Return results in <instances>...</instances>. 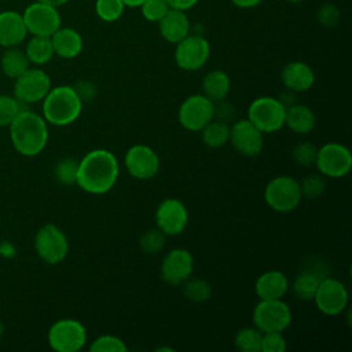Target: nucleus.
Returning a JSON list of instances; mask_svg holds the SVG:
<instances>
[{"label": "nucleus", "instance_id": "1", "mask_svg": "<svg viewBox=\"0 0 352 352\" xmlns=\"http://www.w3.org/2000/svg\"><path fill=\"white\" fill-rule=\"evenodd\" d=\"M118 173L117 157L106 148H95L78 161L76 183L89 194H104L113 188Z\"/></svg>", "mask_w": 352, "mask_h": 352}, {"label": "nucleus", "instance_id": "2", "mask_svg": "<svg viewBox=\"0 0 352 352\" xmlns=\"http://www.w3.org/2000/svg\"><path fill=\"white\" fill-rule=\"evenodd\" d=\"M43 116L21 110L10 124V138L14 148L26 157L40 154L48 140V126Z\"/></svg>", "mask_w": 352, "mask_h": 352}, {"label": "nucleus", "instance_id": "3", "mask_svg": "<svg viewBox=\"0 0 352 352\" xmlns=\"http://www.w3.org/2000/svg\"><path fill=\"white\" fill-rule=\"evenodd\" d=\"M82 110V100L72 85L51 88L43 99V117L47 122L65 126L74 122Z\"/></svg>", "mask_w": 352, "mask_h": 352}, {"label": "nucleus", "instance_id": "4", "mask_svg": "<svg viewBox=\"0 0 352 352\" xmlns=\"http://www.w3.org/2000/svg\"><path fill=\"white\" fill-rule=\"evenodd\" d=\"M300 183L287 175L271 179L264 188V199L275 212L286 213L294 210L301 202Z\"/></svg>", "mask_w": 352, "mask_h": 352}, {"label": "nucleus", "instance_id": "5", "mask_svg": "<svg viewBox=\"0 0 352 352\" xmlns=\"http://www.w3.org/2000/svg\"><path fill=\"white\" fill-rule=\"evenodd\" d=\"M285 113L286 106L278 98L261 96L249 104L248 120L263 133H271L285 125Z\"/></svg>", "mask_w": 352, "mask_h": 352}, {"label": "nucleus", "instance_id": "6", "mask_svg": "<svg viewBox=\"0 0 352 352\" xmlns=\"http://www.w3.org/2000/svg\"><path fill=\"white\" fill-rule=\"evenodd\" d=\"M292 309L282 300H260L253 309V324L261 333L285 331L292 323Z\"/></svg>", "mask_w": 352, "mask_h": 352}, {"label": "nucleus", "instance_id": "7", "mask_svg": "<svg viewBox=\"0 0 352 352\" xmlns=\"http://www.w3.org/2000/svg\"><path fill=\"white\" fill-rule=\"evenodd\" d=\"M87 342V330L76 319H59L48 330V344L56 352H77Z\"/></svg>", "mask_w": 352, "mask_h": 352}, {"label": "nucleus", "instance_id": "8", "mask_svg": "<svg viewBox=\"0 0 352 352\" xmlns=\"http://www.w3.org/2000/svg\"><path fill=\"white\" fill-rule=\"evenodd\" d=\"M315 165L320 175L340 179L349 173L352 168V154L349 148L341 143H324L318 148Z\"/></svg>", "mask_w": 352, "mask_h": 352}, {"label": "nucleus", "instance_id": "9", "mask_svg": "<svg viewBox=\"0 0 352 352\" xmlns=\"http://www.w3.org/2000/svg\"><path fill=\"white\" fill-rule=\"evenodd\" d=\"M34 249L37 256L47 264H59L69 253V242L59 227L45 224L34 236Z\"/></svg>", "mask_w": 352, "mask_h": 352}, {"label": "nucleus", "instance_id": "10", "mask_svg": "<svg viewBox=\"0 0 352 352\" xmlns=\"http://www.w3.org/2000/svg\"><path fill=\"white\" fill-rule=\"evenodd\" d=\"M177 117L183 128L198 132L214 118V103L204 94L190 95L180 104Z\"/></svg>", "mask_w": 352, "mask_h": 352}, {"label": "nucleus", "instance_id": "11", "mask_svg": "<svg viewBox=\"0 0 352 352\" xmlns=\"http://www.w3.org/2000/svg\"><path fill=\"white\" fill-rule=\"evenodd\" d=\"M210 56L209 41L202 34L190 33L176 44L175 60L176 65L187 72L201 69Z\"/></svg>", "mask_w": 352, "mask_h": 352}, {"label": "nucleus", "instance_id": "12", "mask_svg": "<svg viewBox=\"0 0 352 352\" xmlns=\"http://www.w3.org/2000/svg\"><path fill=\"white\" fill-rule=\"evenodd\" d=\"M28 33L33 36L51 37L60 28V14L58 7L34 1L22 14Z\"/></svg>", "mask_w": 352, "mask_h": 352}, {"label": "nucleus", "instance_id": "13", "mask_svg": "<svg viewBox=\"0 0 352 352\" xmlns=\"http://www.w3.org/2000/svg\"><path fill=\"white\" fill-rule=\"evenodd\" d=\"M318 309L329 316L340 315L348 304V290L345 285L336 278H322L319 280L314 300Z\"/></svg>", "mask_w": 352, "mask_h": 352}, {"label": "nucleus", "instance_id": "14", "mask_svg": "<svg viewBox=\"0 0 352 352\" xmlns=\"http://www.w3.org/2000/svg\"><path fill=\"white\" fill-rule=\"evenodd\" d=\"M51 89V78L41 69H28L15 78L14 96L21 103H36L45 98Z\"/></svg>", "mask_w": 352, "mask_h": 352}, {"label": "nucleus", "instance_id": "15", "mask_svg": "<svg viewBox=\"0 0 352 352\" xmlns=\"http://www.w3.org/2000/svg\"><path fill=\"white\" fill-rule=\"evenodd\" d=\"M124 164L128 173L139 180L154 177L160 169V158L157 153L146 144H133L124 157Z\"/></svg>", "mask_w": 352, "mask_h": 352}, {"label": "nucleus", "instance_id": "16", "mask_svg": "<svg viewBox=\"0 0 352 352\" xmlns=\"http://www.w3.org/2000/svg\"><path fill=\"white\" fill-rule=\"evenodd\" d=\"M188 223L186 205L177 198L164 199L155 209V224L165 235H179Z\"/></svg>", "mask_w": 352, "mask_h": 352}, {"label": "nucleus", "instance_id": "17", "mask_svg": "<svg viewBox=\"0 0 352 352\" xmlns=\"http://www.w3.org/2000/svg\"><path fill=\"white\" fill-rule=\"evenodd\" d=\"M194 271L192 254L183 248L172 249L161 263V278L172 286L183 285Z\"/></svg>", "mask_w": 352, "mask_h": 352}, {"label": "nucleus", "instance_id": "18", "mask_svg": "<svg viewBox=\"0 0 352 352\" xmlns=\"http://www.w3.org/2000/svg\"><path fill=\"white\" fill-rule=\"evenodd\" d=\"M234 148L246 155L254 157L260 154L264 146L263 132L248 118L238 120L230 126V140Z\"/></svg>", "mask_w": 352, "mask_h": 352}, {"label": "nucleus", "instance_id": "19", "mask_svg": "<svg viewBox=\"0 0 352 352\" xmlns=\"http://www.w3.org/2000/svg\"><path fill=\"white\" fill-rule=\"evenodd\" d=\"M280 78L287 91L305 92L315 82V73L305 62H289L280 73Z\"/></svg>", "mask_w": 352, "mask_h": 352}, {"label": "nucleus", "instance_id": "20", "mask_svg": "<svg viewBox=\"0 0 352 352\" xmlns=\"http://www.w3.org/2000/svg\"><path fill=\"white\" fill-rule=\"evenodd\" d=\"M158 29L164 40L177 44L191 33V23L184 11L169 8L168 12L158 21Z\"/></svg>", "mask_w": 352, "mask_h": 352}, {"label": "nucleus", "instance_id": "21", "mask_svg": "<svg viewBox=\"0 0 352 352\" xmlns=\"http://www.w3.org/2000/svg\"><path fill=\"white\" fill-rule=\"evenodd\" d=\"M28 34L26 25L21 14L15 11L0 12V45L16 47Z\"/></svg>", "mask_w": 352, "mask_h": 352}, {"label": "nucleus", "instance_id": "22", "mask_svg": "<svg viewBox=\"0 0 352 352\" xmlns=\"http://www.w3.org/2000/svg\"><path fill=\"white\" fill-rule=\"evenodd\" d=\"M289 290V280L280 271L272 270L261 274L254 285V292L260 300H278Z\"/></svg>", "mask_w": 352, "mask_h": 352}, {"label": "nucleus", "instance_id": "23", "mask_svg": "<svg viewBox=\"0 0 352 352\" xmlns=\"http://www.w3.org/2000/svg\"><path fill=\"white\" fill-rule=\"evenodd\" d=\"M51 43L54 54L65 59H72L80 55L84 45L81 34L72 28H59L51 36Z\"/></svg>", "mask_w": 352, "mask_h": 352}, {"label": "nucleus", "instance_id": "24", "mask_svg": "<svg viewBox=\"0 0 352 352\" xmlns=\"http://www.w3.org/2000/svg\"><path fill=\"white\" fill-rule=\"evenodd\" d=\"M315 124L316 117L311 107L301 103H293L286 107L285 125H287L293 132L300 135L308 133L315 128Z\"/></svg>", "mask_w": 352, "mask_h": 352}, {"label": "nucleus", "instance_id": "25", "mask_svg": "<svg viewBox=\"0 0 352 352\" xmlns=\"http://www.w3.org/2000/svg\"><path fill=\"white\" fill-rule=\"evenodd\" d=\"M231 88L230 77L223 70H212L202 80V92L212 102H219L227 98Z\"/></svg>", "mask_w": 352, "mask_h": 352}, {"label": "nucleus", "instance_id": "26", "mask_svg": "<svg viewBox=\"0 0 352 352\" xmlns=\"http://www.w3.org/2000/svg\"><path fill=\"white\" fill-rule=\"evenodd\" d=\"M29 59L23 51L16 47H8L0 59L1 70L11 78L19 77L25 70L29 69Z\"/></svg>", "mask_w": 352, "mask_h": 352}, {"label": "nucleus", "instance_id": "27", "mask_svg": "<svg viewBox=\"0 0 352 352\" xmlns=\"http://www.w3.org/2000/svg\"><path fill=\"white\" fill-rule=\"evenodd\" d=\"M202 142L210 148L223 147L230 140V125L227 121L213 118L201 131Z\"/></svg>", "mask_w": 352, "mask_h": 352}, {"label": "nucleus", "instance_id": "28", "mask_svg": "<svg viewBox=\"0 0 352 352\" xmlns=\"http://www.w3.org/2000/svg\"><path fill=\"white\" fill-rule=\"evenodd\" d=\"M25 54L30 63L44 65L54 56V48L51 37L48 36H33L26 45Z\"/></svg>", "mask_w": 352, "mask_h": 352}, {"label": "nucleus", "instance_id": "29", "mask_svg": "<svg viewBox=\"0 0 352 352\" xmlns=\"http://www.w3.org/2000/svg\"><path fill=\"white\" fill-rule=\"evenodd\" d=\"M319 280L320 278L316 274H314L309 270H305L294 278L293 283L289 285V287H292V292L297 298L302 301H311L314 300Z\"/></svg>", "mask_w": 352, "mask_h": 352}, {"label": "nucleus", "instance_id": "30", "mask_svg": "<svg viewBox=\"0 0 352 352\" xmlns=\"http://www.w3.org/2000/svg\"><path fill=\"white\" fill-rule=\"evenodd\" d=\"M263 333L257 327H242L236 331L234 342L241 352H260Z\"/></svg>", "mask_w": 352, "mask_h": 352}, {"label": "nucleus", "instance_id": "31", "mask_svg": "<svg viewBox=\"0 0 352 352\" xmlns=\"http://www.w3.org/2000/svg\"><path fill=\"white\" fill-rule=\"evenodd\" d=\"M183 292L184 296L194 302L208 301L212 296V287L206 280L191 276L183 283Z\"/></svg>", "mask_w": 352, "mask_h": 352}, {"label": "nucleus", "instance_id": "32", "mask_svg": "<svg viewBox=\"0 0 352 352\" xmlns=\"http://www.w3.org/2000/svg\"><path fill=\"white\" fill-rule=\"evenodd\" d=\"M125 10V4L122 0H96L95 1V12L99 19L104 22H116L118 21Z\"/></svg>", "mask_w": 352, "mask_h": 352}, {"label": "nucleus", "instance_id": "33", "mask_svg": "<svg viewBox=\"0 0 352 352\" xmlns=\"http://www.w3.org/2000/svg\"><path fill=\"white\" fill-rule=\"evenodd\" d=\"M77 170H78V161L74 158H63L60 160L54 169L55 179L66 186L74 184L77 180Z\"/></svg>", "mask_w": 352, "mask_h": 352}, {"label": "nucleus", "instance_id": "34", "mask_svg": "<svg viewBox=\"0 0 352 352\" xmlns=\"http://www.w3.org/2000/svg\"><path fill=\"white\" fill-rule=\"evenodd\" d=\"M89 351L91 352H126L128 346L120 337L104 334L92 341V344L89 345Z\"/></svg>", "mask_w": 352, "mask_h": 352}, {"label": "nucleus", "instance_id": "35", "mask_svg": "<svg viewBox=\"0 0 352 352\" xmlns=\"http://www.w3.org/2000/svg\"><path fill=\"white\" fill-rule=\"evenodd\" d=\"M165 238L166 235L161 230L158 228L148 230L139 239L140 249L148 254L158 253L165 246Z\"/></svg>", "mask_w": 352, "mask_h": 352}, {"label": "nucleus", "instance_id": "36", "mask_svg": "<svg viewBox=\"0 0 352 352\" xmlns=\"http://www.w3.org/2000/svg\"><path fill=\"white\" fill-rule=\"evenodd\" d=\"M21 110V102L15 96L0 95V126H10Z\"/></svg>", "mask_w": 352, "mask_h": 352}, {"label": "nucleus", "instance_id": "37", "mask_svg": "<svg viewBox=\"0 0 352 352\" xmlns=\"http://www.w3.org/2000/svg\"><path fill=\"white\" fill-rule=\"evenodd\" d=\"M298 183H300L301 195L307 197L309 199L319 198L326 190V182L319 175H309L307 177H304L302 182H298Z\"/></svg>", "mask_w": 352, "mask_h": 352}, {"label": "nucleus", "instance_id": "38", "mask_svg": "<svg viewBox=\"0 0 352 352\" xmlns=\"http://www.w3.org/2000/svg\"><path fill=\"white\" fill-rule=\"evenodd\" d=\"M316 154H318V147L311 142H302L297 144L292 151L293 160L301 166L315 165Z\"/></svg>", "mask_w": 352, "mask_h": 352}, {"label": "nucleus", "instance_id": "39", "mask_svg": "<svg viewBox=\"0 0 352 352\" xmlns=\"http://www.w3.org/2000/svg\"><path fill=\"white\" fill-rule=\"evenodd\" d=\"M169 10L166 0H144L140 6L142 15L148 22H158Z\"/></svg>", "mask_w": 352, "mask_h": 352}, {"label": "nucleus", "instance_id": "40", "mask_svg": "<svg viewBox=\"0 0 352 352\" xmlns=\"http://www.w3.org/2000/svg\"><path fill=\"white\" fill-rule=\"evenodd\" d=\"M287 348L286 338L282 331H267L261 336L260 352H283Z\"/></svg>", "mask_w": 352, "mask_h": 352}, {"label": "nucleus", "instance_id": "41", "mask_svg": "<svg viewBox=\"0 0 352 352\" xmlns=\"http://www.w3.org/2000/svg\"><path fill=\"white\" fill-rule=\"evenodd\" d=\"M316 16H318V21L320 25H323L324 28L333 29L338 25L341 14H340V10L334 4L326 3L318 10Z\"/></svg>", "mask_w": 352, "mask_h": 352}, {"label": "nucleus", "instance_id": "42", "mask_svg": "<svg viewBox=\"0 0 352 352\" xmlns=\"http://www.w3.org/2000/svg\"><path fill=\"white\" fill-rule=\"evenodd\" d=\"M74 91L77 92V95L80 96V99L84 100H92L96 94H98V88L94 82L87 81V80H80L78 82H76V85L73 87Z\"/></svg>", "mask_w": 352, "mask_h": 352}, {"label": "nucleus", "instance_id": "43", "mask_svg": "<svg viewBox=\"0 0 352 352\" xmlns=\"http://www.w3.org/2000/svg\"><path fill=\"white\" fill-rule=\"evenodd\" d=\"M199 0H166L169 8L179 10V11H187L192 8Z\"/></svg>", "mask_w": 352, "mask_h": 352}, {"label": "nucleus", "instance_id": "44", "mask_svg": "<svg viewBox=\"0 0 352 352\" xmlns=\"http://www.w3.org/2000/svg\"><path fill=\"white\" fill-rule=\"evenodd\" d=\"M14 254H15V246L11 242L4 241L0 243V256L1 257L10 258V257H14Z\"/></svg>", "mask_w": 352, "mask_h": 352}, {"label": "nucleus", "instance_id": "45", "mask_svg": "<svg viewBox=\"0 0 352 352\" xmlns=\"http://www.w3.org/2000/svg\"><path fill=\"white\" fill-rule=\"evenodd\" d=\"M234 6L238 8H253L261 3V0H231Z\"/></svg>", "mask_w": 352, "mask_h": 352}, {"label": "nucleus", "instance_id": "46", "mask_svg": "<svg viewBox=\"0 0 352 352\" xmlns=\"http://www.w3.org/2000/svg\"><path fill=\"white\" fill-rule=\"evenodd\" d=\"M36 1H40V3H45V4L54 6V7H60V6L66 4L69 0H36Z\"/></svg>", "mask_w": 352, "mask_h": 352}, {"label": "nucleus", "instance_id": "47", "mask_svg": "<svg viewBox=\"0 0 352 352\" xmlns=\"http://www.w3.org/2000/svg\"><path fill=\"white\" fill-rule=\"evenodd\" d=\"M143 1H144V0H122V3L125 4V7H133V8L140 7Z\"/></svg>", "mask_w": 352, "mask_h": 352}, {"label": "nucleus", "instance_id": "48", "mask_svg": "<svg viewBox=\"0 0 352 352\" xmlns=\"http://www.w3.org/2000/svg\"><path fill=\"white\" fill-rule=\"evenodd\" d=\"M287 1H290V3H301L302 0H287Z\"/></svg>", "mask_w": 352, "mask_h": 352}, {"label": "nucleus", "instance_id": "49", "mask_svg": "<svg viewBox=\"0 0 352 352\" xmlns=\"http://www.w3.org/2000/svg\"><path fill=\"white\" fill-rule=\"evenodd\" d=\"M1 333H3V323L0 322V336H1Z\"/></svg>", "mask_w": 352, "mask_h": 352}]
</instances>
